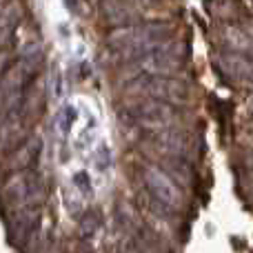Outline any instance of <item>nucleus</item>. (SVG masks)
<instances>
[{
  "label": "nucleus",
  "instance_id": "1",
  "mask_svg": "<svg viewBox=\"0 0 253 253\" xmlns=\"http://www.w3.org/2000/svg\"><path fill=\"white\" fill-rule=\"evenodd\" d=\"M144 182L151 189V193L165 205H178V191H175L173 182L167 178L165 173H160L158 169H147L144 171Z\"/></svg>",
  "mask_w": 253,
  "mask_h": 253
},
{
  "label": "nucleus",
  "instance_id": "2",
  "mask_svg": "<svg viewBox=\"0 0 253 253\" xmlns=\"http://www.w3.org/2000/svg\"><path fill=\"white\" fill-rule=\"evenodd\" d=\"M2 60H4V58H2V56H0V69H2Z\"/></svg>",
  "mask_w": 253,
  "mask_h": 253
}]
</instances>
